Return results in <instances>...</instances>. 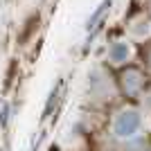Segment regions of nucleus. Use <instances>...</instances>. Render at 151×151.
<instances>
[{
	"instance_id": "1",
	"label": "nucleus",
	"mask_w": 151,
	"mask_h": 151,
	"mask_svg": "<svg viewBox=\"0 0 151 151\" xmlns=\"http://www.w3.org/2000/svg\"><path fill=\"white\" fill-rule=\"evenodd\" d=\"M140 129V115L135 111H122L115 120V133L120 138H131Z\"/></svg>"
},
{
	"instance_id": "2",
	"label": "nucleus",
	"mask_w": 151,
	"mask_h": 151,
	"mask_svg": "<svg viewBox=\"0 0 151 151\" xmlns=\"http://www.w3.org/2000/svg\"><path fill=\"white\" fill-rule=\"evenodd\" d=\"M108 59L113 63H124L129 59V43L126 41H115L108 50Z\"/></svg>"
},
{
	"instance_id": "3",
	"label": "nucleus",
	"mask_w": 151,
	"mask_h": 151,
	"mask_svg": "<svg viewBox=\"0 0 151 151\" xmlns=\"http://www.w3.org/2000/svg\"><path fill=\"white\" fill-rule=\"evenodd\" d=\"M140 88H142V77H140L138 70H131V72H129V79L124 77V90L129 95H135Z\"/></svg>"
},
{
	"instance_id": "4",
	"label": "nucleus",
	"mask_w": 151,
	"mask_h": 151,
	"mask_svg": "<svg viewBox=\"0 0 151 151\" xmlns=\"http://www.w3.org/2000/svg\"><path fill=\"white\" fill-rule=\"evenodd\" d=\"M108 9H111V0H104V2H101V5H99V7H97V9L93 12V16L88 18L86 27H88V29H93V27H95V23H97V20H99L101 16H104V14L108 12Z\"/></svg>"
}]
</instances>
